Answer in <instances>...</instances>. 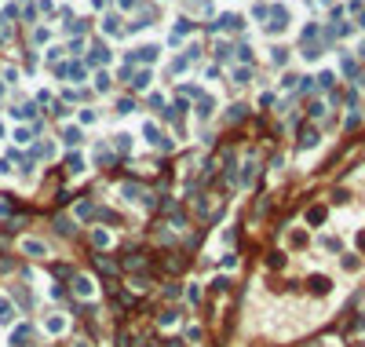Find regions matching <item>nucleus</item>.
Masks as SVG:
<instances>
[{"label":"nucleus","mask_w":365,"mask_h":347,"mask_svg":"<svg viewBox=\"0 0 365 347\" xmlns=\"http://www.w3.org/2000/svg\"><path fill=\"white\" fill-rule=\"evenodd\" d=\"M11 322H15V307L7 300H0V326H11Z\"/></svg>","instance_id":"1"},{"label":"nucleus","mask_w":365,"mask_h":347,"mask_svg":"<svg viewBox=\"0 0 365 347\" xmlns=\"http://www.w3.org/2000/svg\"><path fill=\"white\" fill-rule=\"evenodd\" d=\"M66 329V318H48V333H62Z\"/></svg>","instance_id":"2"},{"label":"nucleus","mask_w":365,"mask_h":347,"mask_svg":"<svg viewBox=\"0 0 365 347\" xmlns=\"http://www.w3.org/2000/svg\"><path fill=\"white\" fill-rule=\"evenodd\" d=\"M77 293L80 296H91V282H88V278H77Z\"/></svg>","instance_id":"3"}]
</instances>
